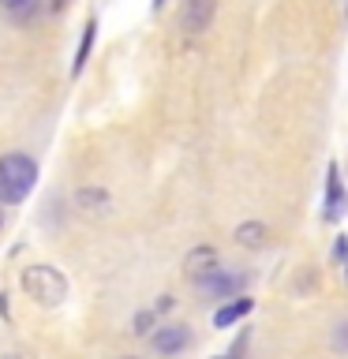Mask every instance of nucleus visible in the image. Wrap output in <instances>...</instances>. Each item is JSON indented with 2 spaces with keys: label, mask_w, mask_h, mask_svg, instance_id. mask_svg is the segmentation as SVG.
<instances>
[{
  "label": "nucleus",
  "mask_w": 348,
  "mask_h": 359,
  "mask_svg": "<svg viewBox=\"0 0 348 359\" xmlns=\"http://www.w3.org/2000/svg\"><path fill=\"white\" fill-rule=\"evenodd\" d=\"M38 184V161L30 154L0 157V206H19Z\"/></svg>",
  "instance_id": "nucleus-1"
},
{
  "label": "nucleus",
  "mask_w": 348,
  "mask_h": 359,
  "mask_svg": "<svg viewBox=\"0 0 348 359\" xmlns=\"http://www.w3.org/2000/svg\"><path fill=\"white\" fill-rule=\"evenodd\" d=\"M19 285H22V292L38 303V307H60V303L67 299V277L60 273L56 266H49V262H34V266H27L19 273Z\"/></svg>",
  "instance_id": "nucleus-2"
},
{
  "label": "nucleus",
  "mask_w": 348,
  "mask_h": 359,
  "mask_svg": "<svg viewBox=\"0 0 348 359\" xmlns=\"http://www.w3.org/2000/svg\"><path fill=\"white\" fill-rule=\"evenodd\" d=\"M202 296H210V299H232V296H240V292L247 288V273H236V269H213V273L206 280H199L195 285Z\"/></svg>",
  "instance_id": "nucleus-3"
},
{
  "label": "nucleus",
  "mask_w": 348,
  "mask_h": 359,
  "mask_svg": "<svg viewBox=\"0 0 348 359\" xmlns=\"http://www.w3.org/2000/svg\"><path fill=\"white\" fill-rule=\"evenodd\" d=\"M348 210V198H344V187H341V165L330 161L326 168V198H322V221L326 224H337Z\"/></svg>",
  "instance_id": "nucleus-4"
},
{
  "label": "nucleus",
  "mask_w": 348,
  "mask_h": 359,
  "mask_svg": "<svg viewBox=\"0 0 348 359\" xmlns=\"http://www.w3.org/2000/svg\"><path fill=\"white\" fill-rule=\"evenodd\" d=\"M150 344H154V352H157V355L173 359V355L184 352V348H191V330H187V325H180V322L157 325V330L150 333Z\"/></svg>",
  "instance_id": "nucleus-5"
},
{
  "label": "nucleus",
  "mask_w": 348,
  "mask_h": 359,
  "mask_svg": "<svg viewBox=\"0 0 348 359\" xmlns=\"http://www.w3.org/2000/svg\"><path fill=\"white\" fill-rule=\"evenodd\" d=\"M213 269H221V255H218V247H210V243H199V247H191L187 258H184V277L191 280V285H199V280H206Z\"/></svg>",
  "instance_id": "nucleus-6"
},
{
  "label": "nucleus",
  "mask_w": 348,
  "mask_h": 359,
  "mask_svg": "<svg viewBox=\"0 0 348 359\" xmlns=\"http://www.w3.org/2000/svg\"><path fill=\"white\" fill-rule=\"evenodd\" d=\"M213 15H218V0H184L180 27H184L187 34H206Z\"/></svg>",
  "instance_id": "nucleus-7"
},
{
  "label": "nucleus",
  "mask_w": 348,
  "mask_h": 359,
  "mask_svg": "<svg viewBox=\"0 0 348 359\" xmlns=\"http://www.w3.org/2000/svg\"><path fill=\"white\" fill-rule=\"evenodd\" d=\"M255 311V299L251 296H232V299H225L218 311H213V325H218V330H229V325H236L240 318H247V314Z\"/></svg>",
  "instance_id": "nucleus-8"
},
{
  "label": "nucleus",
  "mask_w": 348,
  "mask_h": 359,
  "mask_svg": "<svg viewBox=\"0 0 348 359\" xmlns=\"http://www.w3.org/2000/svg\"><path fill=\"white\" fill-rule=\"evenodd\" d=\"M94 38H98V15H90L83 22V34H79V45H75V56H72V75H83L90 53H94Z\"/></svg>",
  "instance_id": "nucleus-9"
},
{
  "label": "nucleus",
  "mask_w": 348,
  "mask_h": 359,
  "mask_svg": "<svg viewBox=\"0 0 348 359\" xmlns=\"http://www.w3.org/2000/svg\"><path fill=\"white\" fill-rule=\"evenodd\" d=\"M75 206L90 213V217H98V213L109 210V191L105 187H79L75 191Z\"/></svg>",
  "instance_id": "nucleus-10"
},
{
  "label": "nucleus",
  "mask_w": 348,
  "mask_h": 359,
  "mask_svg": "<svg viewBox=\"0 0 348 359\" xmlns=\"http://www.w3.org/2000/svg\"><path fill=\"white\" fill-rule=\"evenodd\" d=\"M269 240V229L262 221H243V224H236V243L247 247V251H258V247H266Z\"/></svg>",
  "instance_id": "nucleus-11"
},
{
  "label": "nucleus",
  "mask_w": 348,
  "mask_h": 359,
  "mask_svg": "<svg viewBox=\"0 0 348 359\" xmlns=\"http://www.w3.org/2000/svg\"><path fill=\"white\" fill-rule=\"evenodd\" d=\"M0 8H4L15 22H30L34 15H38L41 0H0Z\"/></svg>",
  "instance_id": "nucleus-12"
},
{
  "label": "nucleus",
  "mask_w": 348,
  "mask_h": 359,
  "mask_svg": "<svg viewBox=\"0 0 348 359\" xmlns=\"http://www.w3.org/2000/svg\"><path fill=\"white\" fill-rule=\"evenodd\" d=\"M154 322H157V314H154V311H139V314L131 318V333H135V337H150V333L157 330Z\"/></svg>",
  "instance_id": "nucleus-13"
},
{
  "label": "nucleus",
  "mask_w": 348,
  "mask_h": 359,
  "mask_svg": "<svg viewBox=\"0 0 348 359\" xmlns=\"http://www.w3.org/2000/svg\"><path fill=\"white\" fill-rule=\"evenodd\" d=\"M247 341H251V333H247V330H240V337H236V341H232V348H229V352H225L221 359H243V348H247Z\"/></svg>",
  "instance_id": "nucleus-14"
},
{
  "label": "nucleus",
  "mask_w": 348,
  "mask_h": 359,
  "mask_svg": "<svg viewBox=\"0 0 348 359\" xmlns=\"http://www.w3.org/2000/svg\"><path fill=\"white\" fill-rule=\"evenodd\" d=\"M176 307V299L173 296H157V303H154V314H168Z\"/></svg>",
  "instance_id": "nucleus-15"
},
{
  "label": "nucleus",
  "mask_w": 348,
  "mask_h": 359,
  "mask_svg": "<svg viewBox=\"0 0 348 359\" xmlns=\"http://www.w3.org/2000/svg\"><path fill=\"white\" fill-rule=\"evenodd\" d=\"M67 4H72V0H49V11H53V15H60Z\"/></svg>",
  "instance_id": "nucleus-16"
},
{
  "label": "nucleus",
  "mask_w": 348,
  "mask_h": 359,
  "mask_svg": "<svg viewBox=\"0 0 348 359\" xmlns=\"http://www.w3.org/2000/svg\"><path fill=\"white\" fill-rule=\"evenodd\" d=\"M348 344V322L341 325V333H337V348H344Z\"/></svg>",
  "instance_id": "nucleus-17"
},
{
  "label": "nucleus",
  "mask_w": 348,
  "mask_h": 359,
  "mask_svg": "<svg viewBox=\"0 0 348 359\" xmlns=\"http://www.w3.org/2000/svg\"><path fill=\"white\" fill-rule=\"evenodd\" d=\"M0 359H27V355H22V352H4Z\"/></svg>",
  "instance_id": "nucleus-18"
},
{
  "label": "nucleus",
  "mask_w": 348,
  "mask_h": 359,
  "mask_svg": "<svg viewBox=\"0 0 348 359\" xmlns=\"http://www.w3.org/2000/svg\"><path fill=\"white\" fill-rule=\"evenodd\" d=\"M165 4H168V0H150V8H154V11H161Z\"/></svg>",
  "instance_id": "nucleus-19"
},
{
  "label": "nucleus",
  "mask_w": 348,
  "mask_h": 359,
  "mask_svg": "<svg viewBox=\"0 0 348 359\" xmlns=\"http://www.w3.org/2000/svg\"><path fill=\"white\" fill-rule=\"evenodd\" d=\"M0 229H4V210H0Z\"/></svg>",
  "instance_id": "nucleus-20"
},
{
  "label": "nucleus",
  "mask_w": 348,
  "mask_h": 359,
  "mask_svg": "<svg viewBox=\"0 0 348 359\" xmlns=\"http://www.w3.org/2000/svg\"><path fill=\"white\" fill-rule=\"evenodd\" d=\"M128 359H135V355H128Z\"/></svg>",
  "instance_id": "nucleus-21"
}]
</instances>
